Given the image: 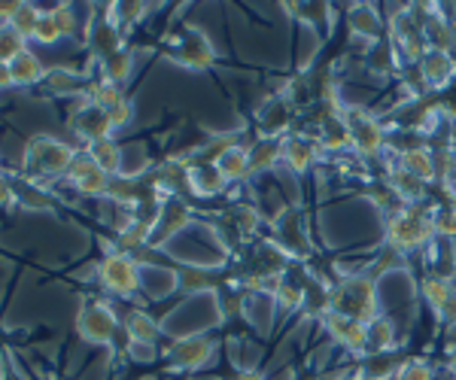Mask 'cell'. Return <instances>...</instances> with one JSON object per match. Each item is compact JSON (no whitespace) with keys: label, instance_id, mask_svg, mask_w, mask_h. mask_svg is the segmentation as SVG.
<instances>
[{"label":"cell","instance_id":"1","mask_svg":"<svg viewBox=\"0 0 456 380\" xmlns=\"http://www.w3.org/2000/svg\"><path fill=\"white\" fill-rule=\"evenodd\" d=\"M77 156H79V152L73 150V146L55 141V137L37 134L25 146V156H21V171H25L28 182L43 186L46 180L68 177V171H70V165L77 162Z\"/></svg>","mask_w":456,"mask_h":380},{"label":"cell","instance_id":"2","mask_svg":"<svg viewBox=\"0 0 456 380\" xmlns=\"http://www.w3.org/2000/svg\"><path fill=\"white\" fill-rule=\"evenodd\" d=\"M332 311L341 317H350L356 323L369 326L380 317V295L378 283L365 274H347L332 287Z\"/></svg>","mask_w":456,"mask_h":380},{"label":"cell","instance_id":"3","mask_svg":"<svg viewBox=\"0 0 456 380\" xmlns=\"http://www.w3.org/2000/svg\"><path fill=\"white\" fill-rule=\"evenodd\" d=\"M436 240V229H432V214L423 207L408 204L387 222V244L399 253H417L420 247H429Z\"/></svg>","mask_w":456,"mask_h":380},{"label":"cell","instance_id":"4","mask_svg":"<svg viewBox=\"0 0 456 380\" xmlns=\"http://www.w3.org/2000/svg\"><path fill=\"white\" fill-rule=\"evenodd\" d=\"M341 116L347 122V134H350V150L356 156H380L389 143V131L384 128V122L374 119V113L362 107H341Z\"/></svg>","mask_w":456,"mask_h":380},{"label":"cell","instance_id":"5","mask_svg":"<svg viewBox=\"0 0 456 380\" xmlns=\"http://www.w3.org/2000/svg\"><path fill=\"white\" fill-rule=\"evenodd\" d=\"M77 332L88 344L110 347L116 341V335L122 332V323L107 302H101V298H86L83 308L77 313Z\"/></svg>","mask_w":456,"mask_h":380},{"label":"cell","instance_id":"6","mask_svg":"<svg viewBox=\"0 0 456 380\" xmlns=\"http://www.w3.org/2000/svg\"><path fill=\"white\" fill-rule=\"evenodd\" d=\"M167 58L180 68L189 70H208L213 61H216V53H213V43L208 40V34L198 31V28H183L180 34H174L167 40Z\"/></svg>","mask_w":456,"mask_h":380},{"label":"cell","instance_id":"7","mask_svg":"<svg viewBox=\"0 0 456 380\" xmlns=\"http://www.w3.org/2000/svg\"><path fill=\"white\" fill-rule=\"evenodd\" d=\"M98 280L107 292L128 298L143 287V271L128 253L116 250V253H107L104 262L98 265Z\"/></svg>","mask_w":456,"mask_h":380},{"label":"cell","instance_id":"8","mask_svg":"<svg viewBox=\"0 0 456 380\" xmlns=\"http://www.w3.org/2000/svg\"><path fill=\"white\" fill-rule=\"evenodd\" d=\"M213 353H216V344L208 335H183L180 341L167 347V365L174 371H198L213 360Z\"/></svg>","mask_w":456,"mask_h":380},{"label":"cell","instance_id":"9","mask_svg":"<svg viewBox=\"0 0 456 380\" xmlns=\"http://www.w3.org/2000/svg\"><path fill=\"white\" fill-rule=\"evenodd\" d=\"M70 131L77 137H83L86 146H88V143H98V141L113 137V122H110L107 109H101V107L83 101V104L70 113Z\"/></svg>","mask_w":456,"mask_h":380},{"label":"cell","instance_id":"10","mask_svg":"<svg viewBox=\"0 0 456 380\" xmlns=\"http://www.w3.org/2000/svg\"><path fill=\"white\" fill-rule=\"evenodd\" d=\"M274 238H277V247H281L286 255H307L311 253L305 216H301L298 207L283 210V214L274 219Z\"/></svg>","mask_w":456,"mask_h":380},{"label":"cell","instance_id":"11","mask_svg":"<svg viewBox=\"0 0 456 380\" xmlns=\"http://www.w3.org/2000/svg\"><path fill=\"white\" fill-rule=\"evenodd\" d=\"M110 180L113 177L101 171L88 156H77V162H73L68 171V182L79 195H88V198H107Z\"/></svg>","mask_w":456,"mask_h":380},{"label":"cell","instance_id":"12","mask_svg":"<svg viewBox=\"0 0 456 380\" xmlns=\"http://www.w3.org/2000/svg\"><path fill=\"white\" fill-rule=\"evenodd\" d=\"M189 219H192V210H189V204L183 198H171L161 204V214L156 219V225H152V235H150V247H161L167 244L174 235H180L183 229L189 225Z\"/></svg>","mask_w":456,"mask_h":380},{"label":"cell","instance_id":"13","mask_svg":"<svg viewBox=\"0 0 456 380\" xmlns=\"http://www.w3.org/2000/svg\"><path fill=\"white\" fill-rule=\"evenodd\" d=\"M420 79L426 89L444 92L456 79V58L451 53H438V49H426V55L417 61Z\"/></svg>","mask_w":456,"mask_h":380},{"label":"cell","instance_id":"14","mask_svg":"<svg viewBox=\"0 0 456 380\" xmlns=\"http://www.w3.org/2000/svg\"><path fill=\"white\" fill-rule=\"evenodd\" d=\"M322 326H326L329 338H332L338 347L350 350V353L365 356V326L362 323H356V319L341 317V313L329 311L326 317H322Z\"/></svg>","mask_w":456,"mask_h":380},{"label":"cell","instance_id":"15","mask_svg":"<svg viewBox=\"0 0 456 380\" xmlns=\"http://www.w3.org/2000/svg\"><path fill=\"white\" fill-rule=\"evenodd\" d=\"M122 46H125V36L119 31V25L110 19V12H104V16L94 19L92 25H88V49H92V55L98 58V61H104L107 55L119 53Z\"/></svg>","mask_w":456,"mask_h":380},{"label":"cell","instance_id":"16","mask_svg":"<svg viewBox=\"0 0 456 380\" xmlns=\"http://www.w3.org/2000/svg\"><path fill=\"white\" fill-rule=\"evenodd\" d=\"M292 119H296V104H292L289 98L268 101V104L262 107V113H259L262 137H268V141H281V134L292 125Z\"/></svg>","mask_w":456,"mask_h":380},{"label":"cell","instance_id":"17","mask_svg":"<svg viewBox=\"0 0 456 380\" xmlns=\"http://www.w3.org/2000/svg\"><path fill=\"white\" fill-rule=\"evenodd\" d=\"M402 368H404V356L395 347L387 350V353H365L356 371L365 380H389V377H399Z\"/></svg>","mask_w":456,"mask_h":380},{"label":"cell","instance_id":"18","mask_svg":"<svg viewBox=\"0 0 456 380\" xmlns=\"http://www.w3.org/2000/svg\"><path fill=\"white\" fill-rule=\"evenodd\" d=\"M347 25H350V34L359 36V40H365L369 46L380 43V36H384V21H380V12L374 10V6H369V4L353 6V10L347 12Z\"/></svg>","mask_w":456,"mask_h":380},{"label":"cell","instance_id":"19","mask_svg":"<svg viewBox=\"0 0 456 380\" xmlns=\"http://www.w3.org/2000/svg\"><path fill=\"white\" fill-rule=\"evenodd\" d=\"M225 186L228 182L223 180V174L216 171L213 162H198L189 167V189L195 195H201V198H216V195H223Z\"/></svg>","mask_w":456,"mask_h":380},{"label":"cell","instance_id":"20","mask_svg":"<svg viewBox=\"0 0 456 380\" xmlns=\"http://www.w3.org/2000/svg\"><path fill=\"white\" fill-rule=\"evenodd\" d=\"M316 156H320V143L311 141V137H289V141H283V162L296 174L311 171Z\"/></svg>","mask_w":456,"mask_h":380},{"label":"cell","instance_id":"21","mask_svg":"<svg viewBox=\"0 0 456 380\" xmlns=\"http://www.w3.org/2000/svg\"><path fill=\"white\" fill-rule=\"evenodd\" d=\"M213 165H216V171L223 174L225 182H238V180L249 177V150L232 143V146H225L216 158H213Z\"/></svg>","mask_w":456,"mask_h":380},{"label":"cell","instance_id":"22","mask_svg":"<svg viewBox=\"0 0 456 380\" xmlns=\"http://www.w3.org/2000/svg\"><path fill=\"white\" fill-rule=\"evenodd\" d=\"M122 328L137 344H156L161 338V326L156 323V317H150L146 311H128L122 319Z\"/></svg>","mask_w":456,"mask_h":380},{"label":"cell","instance_id":"23","mask_svg":"<svg viewBox=\"0 0 456 380\" xmlns=\"http://www.w3.org/2000/svg\"><path fill=\"white\" fill-rule=\"evenodd\" d=\"M301 311L307 317H326L332 311V289L326 283H320L316 277H307L305 280V292H301Z\"/></svg>","mask_w":456,"mask_h":380},{"label":"cell","instance_id":"24","mask_svg":"<svg viewBox=\"0 0 456 380\" xmlns=\"http://www.w3.org/2000/svg\"><path fill=\"white\" fill-rule=\"evenodd\" d=\"M86 156L92 158L94 165L101 167L110 177H119L122 174V146L107 137V141H98V143H88L86 146Z\"/></svg>","mask_w":456,"mask_h":380},{"label":"cell","instance_id":"25","mask_svg":"<svg viewBox=\"0 0 456 380\" xmlns=\"http://www.w3.org/2000/svg\"><path fill=\"white\" fill-rule=\"evenodd\" d=\"M387 350H395V323L380 313L365 326V353H387Z\"/></svg>","mask_w":456,"mask_h":380},{"label":"cell","instance_id":"26","mask_svg":"<svg viewBox=\"0 0 456 380\" xmlns=\"http://www.w3.org/2000/svg\"><path fill=\"white\" fill-rule=\"evenodd\" d=\"M387 182L389 186L395 189V195L404 201V204H417L426 195V186L429 182H423L420 177H414V174H408L404 167H389V177H387Z\"/></svg>","mask_w":456,"mask_h":380},{"label":"cell","instance_id":"27","mask_svg":"<svg viewBox=\"0 0 456 380\" xmlns=\"http://www.w3.org/2000/svg\"><path fill=\"white\" fill-rule=\"evenodd\" d=\"M43 92L46 94H55V98H61V94H77L88 89L83 83V77L73 70H64V68H55V70H46V77H43Z\"/></svg>","mask_w":456,"mask_h":380},{"label":"cell","instance_id":"28","mask_svg":"<svg viewBox=\"0 0 456 380\" xmlns=\"http://www.w3.org/2000/svg\"><path fill=\"white\" fill-rule=\"evenodd\" d=\"M10 70H12V83L16 85H40L43 77H46V68H43L40 58H37L31 49H25V53L10 64Z\"/></svg>","mask_w":456,"mask_h":380},{"label":"cell","instance_id":"29","mask_svg":"<svg viewBox=\"0 0 456 380\" xmlns=\"http://www.w3.org/2000/svg\"><path fill=\"white\" fill-rule=\"evenodd\" d=\"M98 64H101V79H110V83L122 85L125 79L131 77V70H134V53H131L128 46H122L119 53L107 55L104 61H98Z\"/></svg>","mask_w":456,"mask_h":380},{"label":"cell","instance_id":"30","mask_svg":"<svg viewBox=\"0 0 456 380\" xmlns=\"http://www.w3.org/2000/svg\"><path fill=\"white\" fill-rule=\"evenodd\" d=\"M281 158H283V141H268V137H262V141L249 150V174L271 171Z\"/></svg>","mask_w":456,"mask_h":380},{"label":"cell","instance_id":"31","mask_svg":"<svg viewBox=\"0 0 456 380\" xmlns=\"http://www.w3.org/2000/svg\"><path fill=\"white\" fill-rule=\"evenodd\" d=\"M420 295H423V302L432 308V313H438L456 295V289H453L451 280H444V277L429 274V277H423V283H420Z\"/></svg>","mask_w":456,"mask_h":380},{"label":"cell","instance_id":"32","mask_svg":"<svg viewBox=\"0 0 456 380\" xmlns=\"http://www.w3.org/2000/svg\"><path fill=\"white\" fill-rule=\"evenodd\" d=\"M399 167L414 174V177H420L423 182H436V158H432V150H426V146L414 152H402Z\"/></svg>","mask_w":456,"mask_h":380},{"label":"cell","instance_id":"33","mask_svg":"<svg viewBox=\"0 0 456 380\" xmlns=\"http://www.w3.org/2000/svg\"><path fill=\"white\" fill-rule=\"evenodd\" d=\"M125 98L122 94V85H116V83H110V79H92L88 83V89H86V101L88 104H94V107H101V109H113L119 101Z\"/></svg>","mask_w":456,"mask_h":380},{"label":"cell","instance_id":"34","mask_svg":"<svg viewBox=\"0 0 456 380\" xmlns=\"http://www.w3.org/2000/svg\"><path fill=\"white\" fill-rule=\"evenodd\" d=\"M28 49V40L12 25H0V64H12Z\"/></svg>","mask_w":456,"mask_h":380},{"label":"cell","instance_id":"35","mask_svg":"<svg viewBox=\"0 0 456 380\" xmlns=\"http://www.w3.org/2000/svg\"><path fill=\"white\" fill-rule=\"evenodd\" d=\"M402 262H404V253L393 250V247L387 244L384 250L378 253V259L371 262V268H369V271H362V274H365V277H371V280L378 283L384 274H389V271H399V268H402Z\"/></svg>","mask_w":456,"mask_h":380},{"label":"cell","instance_id":"36","mask_svg":"<svg viewBox=\"0 0 456 380\" xmlns=\"http://www.w3.org/2000/svg\"><path fill=\"white\" fill-rule=\"evenodd\" d=\"M432 229H436V238H444V240L456 238V204L453 201L432 210Z\"/></svg>","mask_w":456,"mask_h":380},{"label":"cell","instance_id":"37","mask_svg":"<svg viewBox=\"0 0 456 380\" xmlns=\"http://www.w3.org/2000/svg\"><path fill=\"white\" fill-rule=\"evenodd\" d=\"M40 16H43V10H40V6L25 4V0H21L19 12L10 19V25L16 28V31H19L21 36H25V40H31V36H34V28H37V21H40Z\"/></svg>","mask_w":456,"mask_h":380},{"label":"cell","instance_id":"38","mask_svg":"<svg viewBox=\"0 0 456 380\" xmlns=\"http://www.w3.org/2000/svg\"><path fill=\"white\" fill-rule=\"evenodd\" d=\"M286 10H289L292 16H298L301 21H307V25L329 28V6H322V4H301V10H298V4H286Z\"/></svg>","mask_w":456,"mask_h":380},{"label":"cell","instance_id":"39","mask_svg":"<svg viewBox=\"0 0 456 380\" xmlns=\"http://www.w3.org/2000/svg\"><path fill=\"white\" fill-rule=\"evenodd\" d=\"M49 16H53L55 28L61 31V36H73L77 34V12H73L70 4H58L49 10Z\"/></svg>","mask_w":456,"mask_h":380},{"label":"cell","instance_id":"40","mask_svg":"<svg viewBox=\"0 0 456 380\" xmlns=\"http://www.w3.org/2000/svg\"><path fill=\"white\" fill-rule=\"evenodd\" d=\"M31 40L43 43V46H53V43L61 40V31L55 28V21H53V16H49V10H43V16H40V21H37Z\"/></svg>","mask_w":456,"mask_h":380},{"label":"cell","instance_id":"41","mask_svg":"<svg viewBox=\"0 0 456 380\" xmlns=\"http://www.w3.org/2000/svg\"><path fill=\"white\" fill-rule=\"evenodd\" d=\"M432 377H436L432 365L423 362V360H414V362H404V368L399 371V377L395 380H432Z\"/></svg>","mask_w":456,"mask_h":380},{"label":"cell","instance_id":"42","mask_svg":"<svg viewBox=\"0 0 456 380\" xmlns=\"http://www.w3.org/2000/svg\"><path fill=\"white\" fill-rule=\"evenodd\" d=\"M131 119H134V104H131L128 98H122L119 104L110 109V122H113V131L131 125Z\"/></svg>","mask_w":456,"mask_h":380},{"label":"cell","instance_id":"43","mask_svg":"<svg viewBox=\"0 0 456 380\" xmlns=\"http://www.w3.org/2000/svg\"><path fill=\"white\" fill-rule=\"evenodd\" d=\"M128 356L137 362H152L156 360V344H137V341H128Z\"/></svg>","mask_w":456,"mask_h":380},{"label":"cell","instance_id":"44","mask_svg":"<svg viewBox=\"0 0 456 380\" xmlns=\"http://www.w3.org/2000/svg\"><path fill=\"white\" fill-rule=\"evenodd\" d=\"M436 317H438V323L444 326V328H453V326H456V295L444 304V308H441V311L436 313Z\"/></svg>","mask_w":456,"mask_h":380},{"label":"cell","instance_id":"45","mask_svg":"<svg viewBox=\"0 0 456 380\" xmlns=\"http://www.w3.org/2000/svg\"><path fill=\"white\" fill-rule=\"evenodd\" d=\"M21 0H0V25H10V19L19 12Z\"/></svg>","mask_w":456,"mask_h":380},{"label":"cell","instance_id":"46","mask_svg":"<svg viewBox=\"0 0 456 380\" xmlns=\"http://www.w3.org/2000/svg\"><path fill=\"white\" fill-rule=\"evenodd\" d=\"M12 201H16V189H12L10 177H4L0 180V207H10Z\"/></svg>","mask_w":456,"mask_h":380},{"label":"cell","instance_id":"47","mask_svg":"<svg viewBox=\"0 0 456 380\" xmlns=\"http://www.w3.org/2000/svg\"><path fill=\"white\" fill-rule=\"evenodd\" d=\"M12 70H10V64H0V89H12Z\"/></svg>","mask_w":456,"mask_h":380},{"label":"cell","instance_id":"48","mask_svg":"<svg viewBox=\"0 0 456 380\" xmlns=\"http://www.w3.org/2000/svg\"><path fill=\"white\" fill-rule=\"evenodd\" d=\"M238 380H265L262 371H253V368H247V371H240V377Z\"/></svg>","mask_w":456,"mask_h":380},{"label":"cell","instance_id":"49","mask_svg":"<svg viewBox=\"0 0 456 380\" xmlns=\"http://www.w3.org/2000/svg\"><path fill=\"white\" fill-rule=\"evenodd\" d=\"M335 380H365L362 375H359V371H356V375H338Z\"/></svg>","mask_w":456,"mask_h":380},{"label":"cell","instance_id":"50","mask_svg":"<svg viewBox=\"0 0 456 380\" xmlns=\"http://www.w3.org/2000/svg\"><path fill=\"white\" fill-rule=\"evenodd\" d=\"M447 371H451V377L456 380V356H453V360H451V362H447Z\"/></svg>","mask_w":456,"mask_h":380},{"label":"cell","instance_id":"51","mask_svg":"<svg viewBox=\"0 0 456 380\" xmlns=\"http://www.w3.org/2000/svg\"><path fill=\"white\" fill-rule=\"evenodd\" d=\"M0 380H6V365H4V356H0Z\"/></svg>","mask_w":456,"mask_h":380},{"label":"cell","instance_id":"52","mask_svg":"<svg viewBox=\"0 0 456 380\" xmlns=\"http://www.w3.org/2000/svg\"><path fill=\"white\" fill-rule=\"evenodd\" d=\"M451 201H453V204H456V192H451Z\"/></svg>","mask_w":456,"mask_h":380},{"label":"cell","instance_id":"53","mask_svg":"<svg viewBox=\"0 0 456 380\" xmlns=\"http://www.w3.org/2000/svg\"><path fill=\"white\" fill-rule=\"evenodd\" d=\"M6 177V174H4V167H0V180H4Z\"/></svg>","mask_w":456,"mask_h":380},{"label":"cell","instance_id":"54","mask_svg":"<svg viewBox=\"0 0 456 380\" xmlns=\"http://www.w3.org/2000/svg\"><path fill=\"white\" fill-rule=\"evenodd\" d=\"M143 380H152V377H143Z\"/></svg>","mask_w":456,"mask_h":380}]
</instances>
